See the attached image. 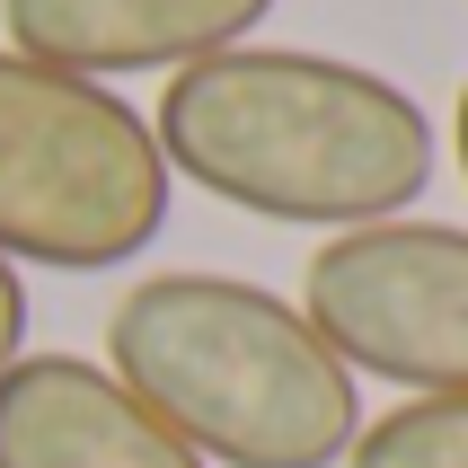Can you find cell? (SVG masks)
Segmentation results:
<instances>
[{
  "label": "cell",
  "instance_id": "6da1fadb",
  "mask_svg": "<svg viewBox=\"0 0 468 468\" xmlns=\"http://www.w3.org/2000/svg\"><path fill=\"white\" fill-rule=\"evenodd\" d=\"M151 133L168 177L212 204L327 239L398 221L433 186V115L398 80L301 45H230L168 71Z\"/></svg>",
  "mask_w": 468,
  "mask_h": 468
},
{
  "label": "cell",
  "instance_id": "7a4b0ae2",
  "mask_svg": "<svg viewBox=\"0 0 468 468\" xmlns=\"http://www.w3.org/2000/svg\"><path fill=\"white\" fill-rule=\"evenodd\" d=\"M106 371L204 468H345L363 389L301 301L239 274H151L106 318Z\"/></svg>",
  "mask_w": 468,
  "mask_h": 468
},
{
  "label": "cell",
  "instance_id": "3957f363",
  "mask_svg": "<svg viewBox=\"0 0 468 468\" xmlns=\"http://www.w3.org/2000/svg\"><path fill=\"white\" fill-rule=\"evenodd\" d=\"M168 159L142 106L0 45V257L115 274L168 230Z\"/></svg>",
  "mask_w": 468,
  "mask_h": 468
},
{
  "label": "cell",
  "instance_id": "277c9868",
  "mask_svg": "<svg viewBox=\"0 0 468 468\" xmlns=\"http://www.w3.org/2000/svg\"><path fill=\"white\" fill-rule=\"evenodd\" d=\"M301 318L354 380L468 398V230L407 212L336 230L301 274Z\"/></svg>",
  "mask_w": 468,
  "mask_h": 468
},
{
  "label": "cell",
  "instance_id": "5b68a950",
  "mask_svg": "<svg viewBox=\"0 0 468 468\" xmlns=\"http://www.w3.org/2000/svg\"><path fill=\"white\" fill-rule=\"evenodd\" d=\"M274 0H0L9 53L71 80H133L186 71L204 53H230L265 27Z\"/></svg>",
  "mask_w": 468,
  "mask_h": 468
},
{
  "label": "cell",
  "instance_id": "8992f818",
  "mask_svg": "<svg viewBox=\"0 0 468 468\" xmlns=\"http://www.w3.org/2000/svg\"><path fill=\"white\" fill-rule=\"evenodd\" d=\"M0 468H204L106 363L18 354L0 371Z\"/></svg>",
  "mask_w": 468,
  "mask_h": 468
},
{
  "label": "cell",
  "instance_id": "52a82bcc",
  "mask_svg": "<svg viewBox=\"0 0 468 468\" xmlns=\"http://www.w3.org/2000/svg\"><path fill=\"white\" fill-rule=\"evenodd\" d=\"M345 468H468V398H407L371 416Z\"/></svg>",
  "mask_w": 468,
  "mask_h": 468
},
{
  "label": "cell",
  "instance_id": "ba28073f",
  "mask_svg": "<svg viewBox=\"0 0 468 468\" xmlns=\"http://www.w3.org/2000/svg\"><path fill=\"white\" fill-rule=\"evenodd\" d=\"M18 345H27V283H18V265L0 257V371L18 363Z\"/></svg>",
  "mask_w": 468,
  "mask_h": 468
},
{
  "label": "cell",
  "instance_id": "9c48e42d",
  "mask_svg": "<svg viewBox=\"0 0 468 468\" xmlns=\"http://www.w3.org/2000/svg\"><path fill=\"white\" fill-rule=\"evenodd\" d=\"M451 151H460V177H468V80H460V106H451Z\"/></svg>",
  "mask_w": 468,
  "mask_h": 468
}]
</instances>
